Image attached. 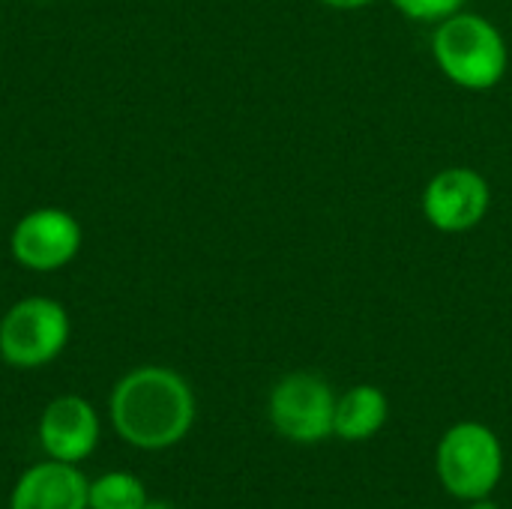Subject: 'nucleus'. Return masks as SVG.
<instances>
[{"label": "nucleus", "instance_id": "nucleus-1", "mask_svg": "<svg viewBox=\"0 0 512 509\" xmlns=\"http://www.w3.org/2000/svg\"><path fill=\"white\" fill-rule=\"evenodd\" d=\"M114 432L138 450H168L195 423V393L168 366H138L126 372L108 399Z\"/></svg>", "mask_w": 512, "mask_h": 509}, {"label": "nucleus", "instance_id": "nucleus-2", "mask_svg": "<svg viewBox=\"0 0 512 509\" xmlns=\"http://www.w3.org/2000/svg\"><path fill=\"white\" fill-rule=\"evenodd\" d=\"M432 51L441 72L465 90L495 87L510 66V51L501 30L477 12H453L438 21Z\"/></svg>", "mask_w": 512, "mask_h": 509}, {"label": "nucleus", "instance_id": "nucleus-3", "mask_svg": "<svg viewBox=\"0 0 512 509\" xmlns=\"http://www.w3.org/2000/svg\"><path fill=\"white\" fill-rule=\"evenodd\" d=\"M435 471L456 501L468 504L489 498L504 477V447L489 426L474 420L456 423L438 441Z\"/></svg>", "mask_w": 512, "mask_h": 509}, {"label": "nucleus", "instance_id": "nucleus-4", "mask_svg": "<svg viewBox=\"0 0 512 509\" xmlns=\"http://www.w3.org/2000/svg\"><path fill=\"white\" fill-rule=\"evenodd\" d=\"M69 312L51 297H24L0 318V357L12 369H39L69 345Z\"/></svg>", "mask_w": 512, "mask_h": 509}, {"label": "nucleus", "instance_id": "nucleus-5", "mask_svg": "<svg viewBox=\"0 0 512 509\" xmlns=\"http://www.w3.org/2000/svg\"><path fill=\"white\" fill-rule=\"evenodd\" d=\"M336 393L315 372H291L270 390L267 417L273 429L294 444H318L333 435Z\"/></svg>", "mask_w": 512, "mask_h": 509}, {"label": "nucleus", "instance_id": "nucleus-6", "mask_svg": "<svg viewBox=\"0 0 512 509\" xmlns=\"http://www.w3.org/2000/svg\"><path fill=\"white\" fill-rule=\"evenodd\" d=\"M84 231L78 219L63 207H36L24 213L12 234H9V252L15 264H21L30 273H57L75 261L81 252Z\"/></svg>", "mask_w": 512, "mask_h": 509}, {"label": "nucleus", "instance_id": "nucleus-7", "mask_svg": "<svg viewBox=\"0 0 512 509\" xmlns=\"http://www.w3.org/2000/svg\"><path fill=\"white\" fill-rule=\"evenodd\" d=\"M492 207L489 180L474 168H444L423 192V213L432 228L462 234L477 228Z\"/></svg>", "mask_w": 512, "mask_h": 509}, {"label": "nucleus", "instance_id": "nucleus-8", "mask_svg": "<svg viewBox=\"0 0 512 509\" xmlns=\"http://www.w3.org/2000/svg\"><path fill=\"white\" fill-rule=\"evenodd\" d=\"M39 444L57 459L78 465L99 444V417L81 396H57L39 417Z\"/></svg>", "mask_w": 512, "mask_h": 509}, {"label": "nucleus", "instance_id": "nucleus-9", "mask_svg": "<svg viewBox=\"0 0 512 509\" xmlns=\"http://www.w3.org/2000/svg\"><path fill=\"white\" fill-rule=\"evenodd\" d=\"M87 477L69 462H39L21 474L9 509H87Z\"/></svg>", "mask_w": 512, "mask_h": 509}, {"label": "nucleus", "instance_id": "nucleus-10", "mask_svg": "<svg viewBox=\"0 0 512 509\" xmlns=\"http://www.w3.org/2000/svg\"><path fill=\"white\" fill-rule=\"evenodd\" d=\"M390 417V402L381 387L357 384L336 399L333 435L342 441H369L375 438Z\"/></svg>", "mask_w": 512, "mask_h": 509}, {"label": "nucleus", "instance_id": "nucleus-11", "mask_svg": "<svg viewBox=\"0 0 512 509\" xmlns=\"http://www.w3.org/2000/svg\"><path fill=\"white\" fill-rule=\"evenodd\" d=\"M147 489L138 477L111 471L90 483L87 492V509H144Z\"/></svg>", "mask_w": 512, "mask_h": 509}, {"label": "nucleus", "instance_id": "nucleus-12", "mask_svg": "<svg viewBox=\"0 0 512 509\" xmlns=\"http://www.w3.org/2000/svg\"><path fill=\"white\" fill-rule=\"evenodd\" d=\"M396 9L414 21H429V24H438L444 21L447 15L459 12L465 0H393Z\"/></svg>", "mask_w": 512, "mask_h": 509}, {"label": "nucleus", "instance_id": "nucleus-13", "mask_svg": "<svg viewBox=\"0 0 512 509\" xmlns=\"http://www.w3.org/2000/svg\"><path fill=\"white\" fill-rule=\"evenodd\" d=\"M324 6H330V9H345V12H351V9H363V6H369L372 0H321Z\"/></svg>", "mask_w": 512, "mask_h": 509}, {"label": "nucleus", "instance_id": "nucleus-14", "mask_svg": "<svg viewBox=\"0 0 512 509\" xmlns=\"http://www.w3.org/2000/svg\"><path fill=\"white\" fill-rule=\"evenodd\" d=\"M465 509H501L492 498H480V501H468L465 504Z\"/></svg>", "mask_w": 512, "mask_h": 509}, {"label": "nucleus", "instance_id": "nucleus-15", "mask_svg": "<svg viewBox=\"0 0 512 509\" xmlns=\"http://www.w3.org/2000/svg\"><path fill=\"white\" fill-rule=\"evenodd\" d=\"M144 509H174V507H171V504H165V501H147Z\"/></svg>", "mask_w": 512, "mask_h": 509}]
</instances>
